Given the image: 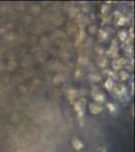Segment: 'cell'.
<instances>
[]
</instances>
